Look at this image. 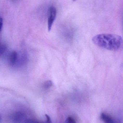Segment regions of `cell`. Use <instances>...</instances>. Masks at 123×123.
I'll return each mask as SVG.
<instances>
[{
  "label": "cell",
  "mask_w": 123,
  "mask_h": 123,
  "mask_svg": "<svg viewBox=\"0 0 123 123\" xmlns=\"http://www.w3.org/2000/svg\"><path fill=\"white\" fill-rule=\"evenodd\" d=\"M52 86V82L50 80H48L44 82L43 87L45 89H48Z\"/></svg>",
  "instance_id": "7"
},
{
  "label": "cell",
  "mask_w": 123,
  "mask_h": 123,
  "mask_svg": "<svg viewBox=\"0 0 123 123\" xmlns=\"http://www.w3.org/2000/svg\"><path fill=\"white\" fill-rule=\"evenodd\" d=\"M92 41L101 48L110 50H117L123 45V40L120 35L113 34H102L95 35Z\"/></svg>",
  "instance_id": "1"
},
{
  "label": "cell",
  "mask_w": 123,
  "mask_h": 123,
  "mask_svg": "<svg viewBox=\"0 0 123 123\" xmlns=\"http://www.w3.org/2000/svg\"><path fill=\"white\" fill-rule=\"evenodd\" d=\"M72 0L73 1H76L77 0Z\"/></svg>",
  "instance_id": "11"
},
{
  "label": "cell",
  "mask_w": 123,
  "mask_h": 123,
  "mask_svg": "<svg viewBox=\"0 0 123 123\" xmlns=\"http://www.w3.org/2000/svg\"><path fill=\"white\" fill-rule=\"evenodd\" d=\"M45 120L44 122H39L36 120L32 119H27L24 121L25 123H52L51 119L49 116L45 115Z\"/></svg>",
  "instance_id": "6"
},
{
  "label": "cell",
  "mask_w": 123,
  "mask_h": 123,
  "mask_svg": "<svg viewBox=\"0 0 123 123\" xmlns=\"http://www.w3.org/2000/svg\"><path fill=\"white\" fill-rule=\"evenodd\" d=\"M100 117L104 123H120L119 120L105 113H102Z\"/></svg>",
  "instance_id": "3"
},
{
  "label": "cell",
  "mask_w": 123,
  "mask_h": 123,
  "mask_svg": "<svg viewBox=\"0 0 123 123\" xmlns=\"http://www.w3.org/2000/svg\"><path fill=\"white\" fill-rule=\"evenodd\" d=\"M6 47L5 45H2L1 46L0 49L1 55L6 51Z\"/></svg>",
  "instance_id": "9"
},
{
  "label": "cell",
  "mask_w": 123,
  "mask_h": 123,
  "mask_svg": "<svg viewBox=\"0 0 123 123\" xmlns=\"http://www.w3.org/2000/svg\"><path fill=\"white\" fill-rule=\"evenodd\" d=\"M26 115L24 113L19 112L15 113L13 115L12 120L14 123H20L23 121H25Z\"/></svg>",
  "instance_id": "4"
},
{
  "label": "cell",
  "mask_w": 123,
  "mask_h": 123,
  "mask_svg": "<svg viewBox=\"0 0 123 123\" xmlns=\"http://www.w3.org/2000/svg\"><path fill=\"white\" fill-rule=\"evenodd\" d=\"M65 123H76V122L73 117L69 116L66 120Z\"/></svg>",
  "instance_id": "8"
},
{
  "label": "cell",
  "mask_w": 123,
  "mask_h": 123,
  "mask_svg": "<svg viewBox=\"0 0 123 123\" xmlns=\"http://www.w3.org/2000/svg\"><path fill=\"white\" fill-rule=\"evenodd\" d=\"M3 20L2 19V17H0V31H1V30L2 29V27H3Z\"/></svg>",
  "instance_id": "10"
},
{
  "label": "cell",
  "mask_w": 123,
  "mask_h": 123,
  "mask_svg": "<svg viewBox=\"0 0 123 123\" xmlns=\"http://www.w3.org/2000/svg\"><path fill=\"white\" fill-rule=\"evenodd\" d=\"M9 63L12 66L16 65L18 62V61L20 59L19 58L17 53L16 51H13L11 53L9 56Z\"/></svg>",
  "instance_id": "5"
},
{
  "label": "cell",
  "mask_w": 123,
  "mask_h": 123,
  "mask_svg": "<svg viewBox=\"0 0 123 123\" xmlns=\"http://www.w3.org/2000/svg\"><path fill=\"white\" fill-rule=\"evenodd\" d=\"M57 10L56 8L53 6H51L48 9V30L50 31L52 29V26L56 18Z\"/></svg>",
  "instance_id": "2"
}]
</instances>
